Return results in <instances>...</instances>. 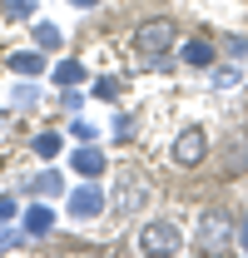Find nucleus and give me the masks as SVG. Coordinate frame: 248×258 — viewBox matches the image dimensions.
<instances>
[{
  "instance_id": "obj_1",
  "label": "nucleus",
  "mask_w": 248,
  "mask_h": 258,
  "mask_svg": "<svg viewBox=\"0 0 248 258\" xmlns=\"http://www.w3.org/2000/svg\"><path fill=\"white\" fill-rule=\"evenodd\" d=\"M174 40H179V35H174V20H144V25L134 30V50L154 64V60H164V55L174 50Z\"/></svg>"
},
{
  "instance_id": "obj_2",
  "label": "nucleus",
  "mask_w": 248,
  "mask_h": 258,
  "mask_svg": "<svg viewBox=\"0 0 248 258\" xmlns=\"http://www.w3.org/2000/svg\"><path fill=\"white\" fill-rule=\"evenodd\" d=\"M184 248V233L174 224H144V233H139V253H179Z\"/></svg>"
},
{
  "instance_id": "obj_3",
  "label": "nucleus",
  "mask_w": 248,
  "mask_h": 258,
  "mask_svg": "<svg viewBox=\"0 0 248 258\" xmlns=\"http://www.w3.org/2000/svg\"><path fill=\"white\" fill-rule=\"evenodd\" d=\"M144 204H149V179H144V174H124L119 189H114V209H119L124 219H134Z\"/></svg>"
},
{
  "instance_id": "obj_4",
  "label": "nucleus",
  "mask_w": 248,
  "mask_h": 258,
  "mask_svg": "<svg viewBox=\"0 0 248 258\" xmlns=\"http://www.w3.org/2000/svg\"><path fill=\"white\" fill-rule=\"evenodd\" d=\"M204 154H209V134L199 124L179 129V139H174V164H179V169H194V164H204Z\"/></svg>"
},
{
  "instance_id": "obj_5",
  "label": "nucleus",
  "mask_w": 248,
  "mask_h": 258,
  "mask_svg": "<svg viewBox=\"0 0 248 258\" xmlns=\"http://www.w3.org/2000/svg\"><path fill=\"white\" fill-rule=\"evenodd\" d=\"M228 243H233L228 214H204V224H199V248H204V253H223Z\"/></svg>"
},
{
  "instance_id": "obj_6",
  "label": "nucleus",
  "mask_w": 248,
  "mask_h": 258,
  "mask_svg": "<svg viewBox=\"0 0 248 258\" xmlns=\"http://www.w3.org/2000/svg\"><path fill=\"white\" fill-rule=\"evenodd\" d=\"M99 209H104V194L94 189V184H85V189L70 194V214H75V219H94Z\"/></svg>"
},
{
  "instance_id": "obj_7",
  "label": "nucleus",
  "mask_w": 248,
  "mask_h": 258,
  "mask_svg": "<svg viewBox=\"0 0 248 258\" xmlns=\"http://www.w3.org/2000/svg\"><path fill=\"white\" fill-rule=\"evenodd\" d=\"M50 228H55V209H50V204H30V209H25V233H30V238H45Z\"/></svg>"
},
{
  "instance_id": "obj_8",
  "label": "nucleus",
  "mask_w": 248,
  "mask_h": 258,
  "mask_svg": "<svg viewBox=\"0 0 248 258\" xmlns=\"http://www.w3.org/2000/svg\"><path fill=\"white\" fill-rule=\"evenodd\" d=\"M179 55H184V64H194V70H209V64H214V45H209V40H189Z\"/></svg>"
},
{
  "instance_id": "obj_9",
  "label": "nucleus",
  "mask_w": 248,
  "mask_h": 258,
  "mask_svg": "<svg viewBox=\"0 0 248 258\" xmlns=\"http://www.w3.org/2000/svg\"><path fill=\"white\" fill-rule=\"evenodd\" d=\"M70 164H75V169H80L85 179H99V169H104V154L85 144V149H80V154H75V159H70Z\"/></svg>"
},
{
  "instance_id": "obj_10",
  "label": "nucleus",
  "mask_w": 248,
  "mask_h": 258,
  "mask_svg": "<svg viewBox=\"0 0 248 258\" xmlns=\"http://www.w3.org/2000/svg\"><path fill=\"white\" fill-rule=\"evenodd\" d=\"M5 20H35V0H0Z\"/></svg>"
},
{
  "instance_id": "obj_11",
  "label": "nucleus",
  "mask_w": 248,
  "mask_h": 258,
  "mask_svg": "<svg viewBox=\"0 0 248 258\" xmlns=\"http://www.w3.org/2000/svg\"><path fill=\"white\" fill-rule=\"evenodd\" d=\"M85 80V64L80 60H60L55 64V85H80Z\"/></svg>"
},
{
  "instance_id": "obj_12",
  "label": "nucleus",
  "mask_w": 248,
  "mask_h": 258,
  "mask_svg": "<svg viewBox=\"0 0 248 258\" xmlns=\"http://www.w3.org/2000/svg\"><path fill=\"white\" fill-rule=\"evenodd\" d=\"M35 45H40V50H55V45H60V30H55L50 20H35Z\"/></svg>"
},
{
  "instance_id": "obj_13",
  "label": "nucleus",
  "mask_w": 248,
  "mask_h": 258,
  "mask_svg": "<svg viewBox=\"0 0 248 258\" xmlns=\"http://www.w3.org/2000/svg\"><path fill=\"white\" fill-rule=\"evenodd\" d=\"M15 70H20V75H40V70H45V60H40V55H35V50H20V55H15Z\"/></svg>"
},
{
  "instance_id": "obj_14",
  "label": "nucleus",
  "mask_w": 248,
  "mask_h": 258,
  "mask_svg": "<svg viewBox=\"0 0 248 258\" xmlns=\"http://www.w3.org/2000/svg\"><path fill=\"white\" fill-rule=\"evenodd\" d=\"M35 194H65V179L55 174V169H45V174L35 179Z\"/></svg>"
},
{
  "instance_id": "obj_15",
  "label": "nucleus",
  "mask_w": 248,
  "mask_h": 258,
  "mask_svg": "<svg viewBox=\"0 0 248 258\" xmlns=\"http://www.w3.org/2000/svg\"><path fill=\"white\" fill-rule=\"evenodd\" d=\"M35 154L40 159H55L60 154V134H35Z\"/></svg>"
},
{
  "instance_id": "obj_16",
  "label": "nucleus",
  "mask_w": 248,
  "mask_h": 258,
  "mask_svg": "<svg viewBox=\"0 0 248 258\" xmlns=\"http://www.w3.org/2000/svg\"><path fill=\"white\" fill-rule=\"evenodd\" d=\"M214 80H218V90H233V85H238V70H218Z\"/></svg>"
},
{
  "instance_id": "obj_17",
  "label": "nucleus",
  "mask_w": 248,
  "mask_h": 258,
  "mask_svg": "<svg viewBox=\"0 0 248 258\" xmlns=\"http://www.w3.org/2000/svg\"><path fill=\"white\" fill-rule=\"evenodd\" d=\"M114 134H119V139H129V134H134V119H129V114H119V119H114Z\"/></svg>"
},
{
  "instance_id": "obj_18",
  "label": "nucleus",
  "mask_w": 248,
  "mask_h": 258,
  "mask_svg": "<svg viewBox=\"0 0 248 258\" xmlns=\"http://www.w3.org/2000/svg\"><path fill=\"white\" fill-rule=\"evenodd\" d=\"M223 50H228V55L238 60V55H243V50H248V40H238V35H233V40H223Z\"/></svg>"
},
{
  "instance_id": "obj_19",
  "label": "nucleus",
  "mask_w": 248,
  "mask_h": 258,
  "mask_svg": "<svg viewBox=\"0 0 248 258\" xmlns=\"http://www.w3.org/2000/svg\"><path fill=\"white\" fill-rule=\"evenodd\" d=\"M94 95H99V99H114V80H94Z\"/></svg>"
},
{
  "instance_id": "obj_20",
  "label": "nucleus",
  "mask_w": 248,
  "mask_h": 258,
  "mask_svg": "<svg viewBox=\"0 0 248 258\" xmlns=\"http://www.w3.org/2000/svg\"><path fill=\"white\" fill-rule=\"evenodd\" d=\"M15 214V199H0V219H10Z\"/></svg>"
},
{
  "instance_id": "obj_21",
  "label": "nucleus",
  "mask_w": 248,
  "mask_h": 258,
  "mask_svg": "<svg viewBox=\"0 0 248 258\" xmlns=\"http://www.w3.org/2000/svg\"><path fill=\"white\" fill-rule=\"evenodd\" d=\"M70 5H80V10H90V5H99V0H70Z\"/></svg>"
},
{
  "instance_id": "obj_22",
  "label": "nucleus",
  "mask_w": 248,
  "mask_h": 258,
  "mask_svg": "<svg viewBox=\"0 0 248 258\" xmlns=\"http://www.w3.org/2000/svg\"><path fill=\"white\" fill-rule=\"evenodd\" d=\"M238 248H243V253H248V224H243V238H238Z\"/></svg>"
}]
</instances>
